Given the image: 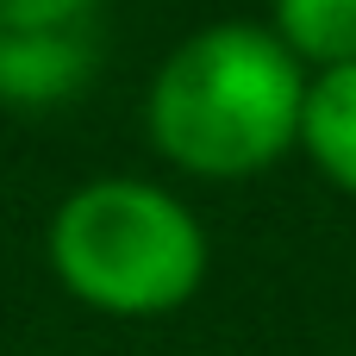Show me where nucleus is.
<instances>
[{"instance_id": "f257e3e1", "label": "nucleus", "mask_w": 356, "mask_h": 356, "mask_svg": "<svg viewBox=\"0 0 356 356\" xmlns=\"http://www.w3.org/2000/svg\"><path fill=\"white\" fill-rule=\"evenodd\" d=\"M307 69L269 25L219 19L188 31L144 94L150 144L207 181H244L300 150Z\"/></svg>"}, {"instance_id": "f03ea898", "label": "nucleus", "mask_w": 356, "mask_h": 356, "mask_svg": "<svg viewBox=\"0 0 356 356\" xmlns=\"http://www.w3.org/2000/svg\"><path fill=\"white\" fill-rule=\"evenodd\" d=\"M207 225L188 200L138 175L81 181L50 219L56 282L106 319H163L207 282Z\"/></svg>"}, {"instance_id": "7ed1b4c3", "label": "nucleus", "mask_w": 356, "mask_h": 356, "mask_svg": "<svg viewBox=\"0 0 356 356\" xmlns=\"http://www.w3.org/2000/svg\"><path fill=\"white\" fill-rule=\"evenodd\" d=\"M100 0H0V100H75L100 63Z\"/></svg>"}, {"instance_id": "20e7f679", "label": "nucleus", "mask_w": 356, "mask_h": 356, "mask_svg": "<svg viewBox=\"0 0 356 356\" xmlns=\"http://www.w3.org/2000/svg\"><path fill=\"white\" fill-rule=\"evenodd\" d=\"M300 150L313 156V169L332 188H344L356 200V63L350 69H325V75L307 81Z\"/></svg>"}, {"instance_id": "39448f33", "label": "nucleus", "mask_w": 356, "mask_h": 356, "mask_svg": "<svg viewBox=\"0 0 356 356\" xmlns=\"http://www.w3.org/2000/svg\"><path fill=\"white\" fill-rule=\"evenodd\" d=\"M269 31L307 75L350 69L356 63V0H275Z\"/></svg>"}]
</instances>
